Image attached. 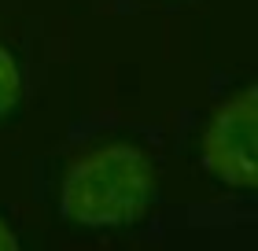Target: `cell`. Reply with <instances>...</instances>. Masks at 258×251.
Here are the masks:
<instances>
[{
    "mask_svg": "<svg viewBox=\"0 0 258 251\" xmlns=\"http://www.w3.org/2000/svg\"><path fill=\"white\" fill-rule=\"evenodd\" d=\"M19 244H22V233L15 229V222L0 211V251H11V247H19Z\"/></svg>",
    "mask_w": 258,
    "mask_h": 251,
    "instance_id": "277c9868",
    "label": "cell"
},
{
    "mask_svg": "<svg viewBox=\"0 0 258 251\" xmlns=\"http://www.w3.org/2000/svg\"><path fill=\"white\" fill-rule=\"evenodd\" d=\"M166 174V133L122 115H85L37 159V203L81 233H137L155 218Z\"/></svg>",
    "mask_w": 258,
    "mask_h": 251,
    "instance_id": "6da1fadb",
    "label": "cell"
},
{
    "mask_svg": "<svg viewBox=\"0 0 258 251\" xmlns=\"http://www.w3.org/2000/svg\"><path fill=\"white\" fill-rule=\"evenodd\" d=\"M254 137H258V92L251 81L229 85L207 104V111L199 115L196 129L188 133L196 170L218 188H225L229 196L251 199L258 181Z\"/></svg>",
    "mask_w": 258,
    "mask_h": 251,
    "instance_id": "7a4b0ae2",
    "label": "cell"
},
{
    "mask_svg": "<svg viewBox=\"0 0 258 251\" xmlns=\"http://www.w3.org/2000/svg\"><path fill=\"white\" fill-rule=\"evenodd\" d=\"M22 100H26V67L0 41V126L22 107Z\"/></svg>",
    "mask_w": 258,
    "mask_h": 251,
    "instance_id": "3957f363",
    "label": "cell"
}]
</instances>
